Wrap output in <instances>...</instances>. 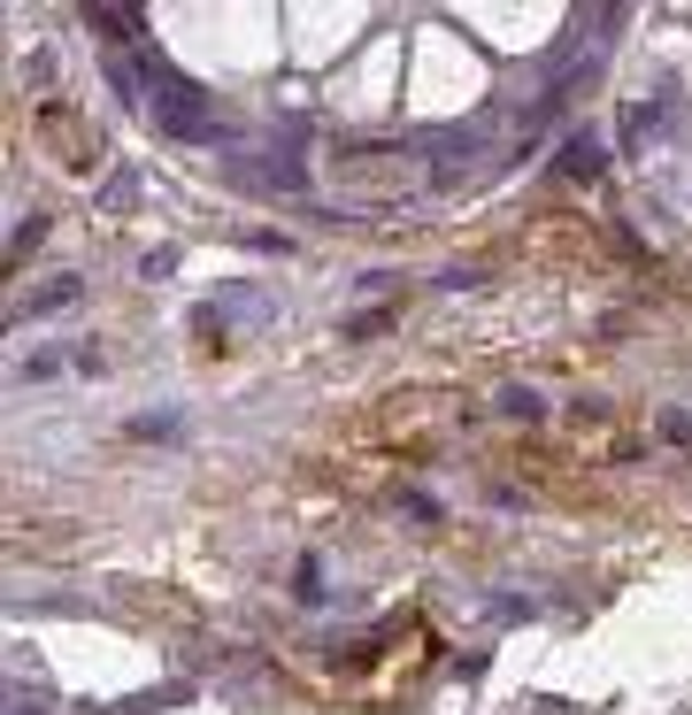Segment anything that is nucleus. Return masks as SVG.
<instances>
[{"label": "nucleus", "instance_id": "obj_1", "mask_svg": "<svg viewBox=\"0 0 692 715\" xmlns=\"http://www.w3.org/2000/svg\"><path fill=\"white\" fill-rule=\"evenodd\" d=\"M147 101H155V116L170 124L177 139H216V124H208V101H192L185 85H170V77H155V85H147Z\"/></svg>", "mask_w": 692, "mask_h": 715}]
</instances>
